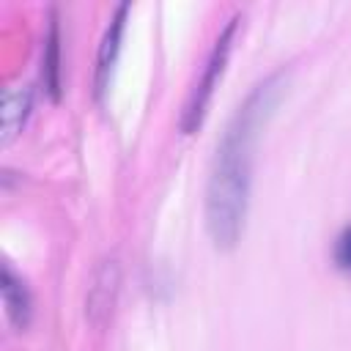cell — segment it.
I'll use <instances>...</instances> for the list:
<instances>
[{"label": "cell", "instance_id": "5", "mask_svg": "<svg viewBox=\"0 0 351 351\" xmlns=\"http://www.w3.org/2000/svg\"><path fill=\"white\" fill-rule=\"evenodd\" d=\"M0 291H3V307H5L8 321L16 329H25L30 324V315H33V299H30V291H27L25 280L16 277L11 271V266H3Z\"/></svg>", "mask_w": 351, "mask_h": 351}, {"label": "cell", "instance_id": "6", "mask_svg": "<svg viewBox=\"0 0 351 351\" xmlns=\"http://www.w3.org/2000/svg\"><path fill=\"white\" fill-rule=\"evenodd\" d=\"M115 293H118V266H115V261H107L96 271L93 285L88 291V315H90V321L99 324L112 310Z\"/></svg>", "mask_w": 351, "mask_h": 351}, {"label": "cell", "instance_id": "3", "mask_svg": "<svg viewBox=\"0 0 351 351\" xmlns=\"http://www.w3.org/2000/svg\"><path fill=\"white\" fill-rule=\"evenodd\" d=\"M126 16H129V3H121L101 36L99 55H96V96H101L110 88V77H112V69H115V60L121 52V33H123Z\"/></svg>", "mask_w": 351, "mask_h": 351}, {"label": "cell", "instance_id": "2", "mask_svg": "<svg viewBox=\"0 0 351 351\" xmlns=\"http://www.w3.org/2000/svg\"><path fill=\"white\" fill-rule=\"evenodd\" d=\"M236 22H239V19H230V22L225 25V30L217 36V41H214V47H211V52H208V58H206V63H203V71H200V77L195 80L192 90H189V99H186L184 112H181V132H184V134H192V132L203 123V118H206L211 93H214V88H217V82H219V77H222V71H225L228 55H230V49H233Z\"/></svg>", "mask_w": 351, "mask_h": 351}, {"label": "cell", "instance_id": "7", "mask_svg": "<svg viewBox=\"0 0 351 351\" xmlns=\"http://www.w3.org/2000/svg\"><path fill=\"white\" fill-rule=\"evenodd\" d=\"M44 85L52 93V99L60 96V33H58L55 19L49 25V36L44 47Z\"/></svg>", "mask_w": 351, "mask_h": 351}, {"label": "cell", "instance_id": "1", "mask_svg": "<svg viewBox=\"0 0 351 351\" xmlns=\"http://www.w3.org/2000/svg\"><path fill=\"white\" fill-rule=\"evenodd\" d=\"M285 93V69L261 80L236 107L233 118L222 132V140L217 143V154L206 184V230L217 250H233L244 233L252 192L255 143L271 121V115L277 112Z\"/></svg>", "mask_w": 351, "mask_h": 351}, {"label": "cell", "instance_id": "8", "mask_svg": "<svg viewBox=\"0 0 351 351\" xmlns=\"http://www.w3.org/2000/svg\"><path fill=\"white\" fill-rule=\"evenodd\" d=\"M332 258H335V266H337L340 271H348V274H351V225H346V228L337 233Z\"/></svg>", "mask_w": 351, "mask_h": 351}, {"label": "cell", "instance_id": "4", "mask_svg": "<svg viewBox=\"0 0 351 351\" xmlns=\"http://www.w3.org/2000/svg\"><path fill=\"white\" fill-rule=\"evenodd\" d=\"M33 107V90L27 85H11L3 93L0 104V143L8 145L25 126Z\"/></svg>", "mask_w": 351, "mask_h": 351}]
</instances>
